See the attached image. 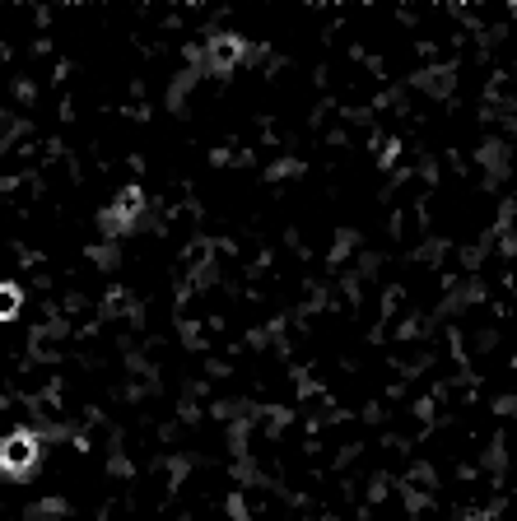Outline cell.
I'll list each match as a JSON object with an SVG mask.
<instances>
[{
    "label": "cell",
    "mask_w": 517,
    "mask_h": 521,
    "mask_svg": "<svg viewBox=\"0 0 517 521\" xmlns=\"http://www.w3.org/2000/svg\"><path fill=\"white\" fill-rule=\"evenodd\" d=\"M33 466H38V438L28 428H19V433H10V438L0 442V470L5 475L24 480V475H33Z\"/></svg>",
    "instance_id": "cell-1"
},
{
    "label": "cell",
    "mask_w": 517,
    "mask_h": 521,
    "mask_svg": "<svg viewBox=\"0 0 517 521\" xmlns=\"http://www.w3.org/2000/svg\"><path fill=\"white\" fill-rule=\"evenodd\" d=\"M140 210H145V191H136V187H126L117 201L103 210V224L112 228V233H126V228L140 219Z\"/></svg>",
    "instance_id": "cell-2"
},
{
    "label": "cell",
    "mask_w": 517,
    "mask_h": 521,
    "mask_svg": "<svg viewBox=\"0 0 517 521\" xmlns=\"http://www.w3.org/2000/svg\"><path fill=\"white\" fill-rule=\"evenodd\" d=\"M243 56H247V42L238 38V33H224V38L205 42V66L210 70H233Z\"/></svg>",
    "instance_id": "cell-3"
},
{
    "label": "cell",
    "mask_w": 517,
    "mask_h": 521,
    "mask_svg": "<svg viewBox=\"0 0 517 521\" xmlns=\"http://www.w3.org/2000/svg\"><path fill=\"white\" fill-rule=\"evenodd\" d=\"M14 317H19V289L14 284H0V326Z\"/></svg>",
    "instance_id": "cell-4"
}]
</instances>
